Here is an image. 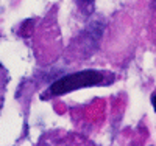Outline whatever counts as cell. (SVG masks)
<instances>
[{"label":"cell","instance_id":"3957f363","mask_svg":"<svg viewBox=\"0 0 156 146\" xmlns=\"http://www.w3.org/2000/svg\"><path fill=\"white\" fill-rule=\"evenodd\" d=\"M151 103H153V109H154V112H156V93L151 97Z\"/></svg>","mask_w":156,"mask_h":146},{"label":"cell","instance_id":"7a4b0ae2","mask_svg":"<svg viewBox=\"0 0 156 146\" xmlns=\"http://www.w3.org/2000/svg\"><path fill=\"white\" fill-rule=\"evenodd\" d=\"M151 11H153V16H151V23H153V37H154V41H156V0H153V3H151Z\"/></svg>","mask_w":156,"mask_h":146},{"label":"cell","instance_id":"6da1fadb","mask_svg":"<svg viewBox=\"0 0 156 146\" xmlns=\"http://www.w3.org/2000/svg\"><path fill=\"white\" fill-rule=\"evenodd\" d=\"M114 79L111 73L106 72H97V70H84L80 73H73L69 76H64L58 79L56 83H53L48 87V95L56 97L72 92L75 89L80 87H87V86H98V84H109Z\"/></svg>","mask_w":156,"mask_h":146}]
</instances>
